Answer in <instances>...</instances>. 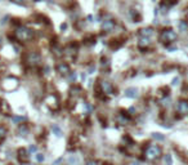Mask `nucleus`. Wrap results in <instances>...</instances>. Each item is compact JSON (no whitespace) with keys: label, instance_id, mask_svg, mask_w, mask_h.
Returning a JSON list of instances; mask_svg holds the SVG:
<instances>
[{"label":"nucleus","instance_id":"1","mask_svg":"<svg viewBox=\"0 0 188 165\" xmlns=\"http://www.w3.org/2000/svg\"><path fill=\"white\" fill-rule=\"evenodd\" d=\"M143 156L148 163H156L162 157V148L157 143H150L143 150Z\"/></svg>","mask_w":188,"mask_h":165},{"label":"nucleus","instance_id":"2","mask_svg":"<svg viewBox=\"0 0 188 165\" xmlns=\"http://www.w3.org/2000/svg\"><path fill=\"white\" fill-rule=\"evenodd\" d=\"M14 36L18 41H28L34 37V31L26 26H18L14 31Z\"/></svg>","mask_w":188,"mask_h":165},{"label":"nucleus","instance_id":"3","mask_svg":"<svg viewBox=\"0 0 188 165\" xmlns=\"http://www.w3.org/2000/svg\"><path fill=\"white\" fill-rule=\"evenodd\" d=\"M176 40V34L174 30L171 29H165L162 30V32L160 34V41L164 44H171Z\"/></svg>","mask_w":188,"mask_h":165},{"label":"nucleus","instance_id":"4","mask_svg":"<svg viewBox=\"0 0 188 165\" xmlns=\"http://www.w3.org/2000/svg\"><path fill=\"white\" fill-rule=\"evenodd\" d=\"M17 159H18L19 164H28L30 163V159H31V155L28 153L27 148L19 147V148L17 150Z\"/></svg>","mask_w":188,"mask_h":165},{"label":"nucleus","instance_id":"5","mask_svg":"<svg viewBox=\"0 0 188 165\" xmlns=\"http://www.w3.org/2000/svg\"><path fill=\"white\" fill-rule=\"evenodd\" d=\"M26 63L28 66H31V67H35V66H37L39 63H40L41 58H40V54L36 53V52H30L27 55H26Z\"/></svg>","mask_w":188,"mask_h":165},{"label":"nucleus","instance_id":"6","mask_svg":"<svg viewBox=\"0 0 188 165\" xmlns=\"http://www.w3.org/2000/svg\"><path fill=\"white\" fill-rule=\"evenodd\" d=\"M18 86V79L16 78H6L3 83V88L6 90V92H10V90H14Z\"/></svg>","mask_w":188,"mask_h":165},{"label":"nucleus","instance_id":"7","mask_svg":"<svg viewBox=\"0 0 188 165\" xmlns=\"http://www.w3.org/2000/svg\"><path fill=\"white\" fill-rule=\"evenodd\" d=\"M45 103L48 104L49 107L52 108V110H58L59 108V99L58 97L55 96V94H49V96L45 98Z\"/></svg>","mask_w":188,"mask_h":165},{"label":"nucleus","instance_id":"8","mask_svg":"<svg viewBox=\"0 0 188 165\" xmlns=\"http://www.w3.org/2000/svg\"><path fill=\"white\" fill-rule=\"evenodd\" d=\"M101 90L102 93L104 94V96H112V94H115V89H113V85L111 83L108 81V80H102L101 81Z\"/></svg>","mask_w":188,"mask_h":165},{"label":"nucleus","instance_id":"9","mask_svg":"<svg viewBox=\"0 0 188 165\" xmlns=\"http://www.w3.org/2000/svg\"><path fill=\"white\" fill-rule=\"evenodd\" d=\"M176 112L180 116H186L188 115V99H180L176 104Z\"/></svg>","mask_w":188,"mask_h":165},{"label":"nucleus","instance_id":"10","mask_svg":"<svg viewBox=\"0 0 188 165\" xmlns=\"http://www.w3.org/2000/svg\"><path fill=\"white\" fill-rule=\"evenodd\" d=\"M57 72L62 76H68L71 73V68L66 62H59L58 65H57Z\"/></svg>","mask_w":188,"mask_h":165},{"label":"nucleus","instance_id":"11","mask_svg":"<svg viewBox=\"0 0 188 165\" xmlns=\"http://www.w3.org/2000/svg\"><path fill=\"white\" fill-rule=\"evenodd\" d=\"M130 121H132V119H130V116L127 115V112L121 111L117 115V122H119L120 125H127Z\"/></svg>","mask_w":188,"mask_h":165},{"label":"nucleus","instance_id":"12","mask_svg":"<svg viewBox=\"0 0 188 165\" xmlns=\"http://www.w3.org/2000/svg\"><path fill=\"white\" fill-rule=\"evenodd\" d=\"M125 96L127 98L135 99V98L139 97V92H138L137 88H127V89H125Z\"/></svg>","mask_w":188,"mask_h":165},{"label":"nucleus","instance_id":"13","mask_svg":"<svg viewBox=\"0 0 188 165\" xmlns=\"http://www.w3.org/2000/svg\"><path fill=\"white\" fill-rule=\"evenodd\" d=\"M113 27H115V22H113L112 19H104L103 22H102V29L104 31H107V32L112 31Z\"/></svg>","mask_w":188,"mask_h":165},{"label":"nucleus","instance_id":"14","mask_svg":"<svg viewBox=\"0 0 188 165\" xmlns=\"http://www.w3.org/2000/svg\"><path fill=\"white\" fill-rule=\"evenodd\" d=\"M0 111H1V114H4V115L12 114V108H10L9 103L5 102V101H1V102H0Z\"/></svg>","mask_w":188,"mask_h":165},{"label":"nucleus","instance_id":"15","mask_svg":"<svg viewBox=\"0 0 188 165\" xmlns=\"http://www.w3.org/2000/svg\"><path fill=\"white\" fill-rule=\"evenodd\" d=\"M150 44H151L150 37H140L139 41H138V47L139 48H147L150 47Z\"/></svg>","mask_w":188,"mask_h":165},{"label":"nucleus","instance_id":"16","mask_svg":"<svg viewBox=\"0 0 188 165\" xmlns=\"http://www.w3.org/2000/svg\"><path fill=\"white\" fill-rule=\"evenodd\" d=\"M28 132H30V129H28V126H27L26 122H23V124H19V126H18V133H19L21 135H27Z\"/></svg>","mask_w":188,"mask_h":165},{"label":"nucleus","instance_id":"17","mask_svg":"<svg viewBox=\"0 0 188 165\" xmlns=\"http://www.w3.org/2000/svg\"><path fill=\"white\" fill-rule=\"evenodd\" d=\"M139 34H140V37H150L153 34V30L151 27H147V29H142L139 31Z\"/></svg>","mask_w":188,"mask_h":165},{"label":"nucleus","instance_id":"18","mask_svg":"<svg viewBox=\"0 0 188 165\" xmlns=\"http://www.w3.org/2000/svg\"><path fill=\"white\" fill-rule=\"evenodd\" d=\"M162 161H164V165H173V155L171 153L162 155Z\"/></svg>","mask_w":188,"mask_h":165},{"label":"nucleus","instance_id":"19","mask_svg":"<svg viewBox=\"0 0 188 165\" xmlns=\"http://www.w3.org/2000/svg\"><path fill=\"white\" fill-rule=\"evenodd\" d=\"M52 132H53V134H54L55 137H62V134H63V132H62V129L59 128L57 124H54V125H52Z\"/></svg>","mask_w":188,"mask_h":165},{"label":"nucleus","instance_id":"20","mask_svg":"<svg viewBox=\"0 0 188 165\" xmlns=\"http://www.w3.org/2000/svg\"><path fill=\"white\" fill-rule=\"evenodd\" d=\"M35 159H36V161L39 164H42L45 161V155L41 153V152H37V153H35Z\"/></svg>","mask_w":188,"mask_h":165},{"label":"nucleus","instance_id":"21","mask_svg":"<svg viewBox=\"0 0 188 165\" xmlns=\"http://www.w3.org/2000/svg\"><path fill=\"white\" fill-rule=\"evenodd\" d=\"M179 30L182 31V32L188 31V22H187V21H180V22H179Z\"/></svg>","mask_w":188,"mask_h":165},{"label":"nucleus","instance_id":"22","mask_svg":"<svg viewBox=\"0 0 188 165\" xmlns=\"http://www.w3.org/2000/svg\"><path fill=\"white\" fill-rule=\"evenodd\" d=\"M152 138H153L155 141H158V142L165 141V137L162 135L161 133H152Z\"/></svg>","mask_w":188,"mask_h":165},{"label":"nucleus","instance_id":"23","mask_svg":"<svg viewBox=\"0 0 188 165\" xmlns=\"http://www.w3.org/2000/svg\"><path fill=\"white\" fill-rule=\"evenodd\" d=\"M6 134H8V130H6V128H5V126H1V125H0V141L5 139Z\"/></svg>","mask_w":188,"mask_h":165},{"label":"nucleus","instance_id":"24","mask_svg":"<svg viewBox=\"0 0 188 165\" xmlns=\"http://www.w3.org/2000/svg\"><path fill=\"white\" fill-rule=\"evenodd\" d=\"M12 120H13V122H16V124H22L23 121H26V116H13Z\"/></svg>","mask_w":188,"mask_h":165},{"label":"nucleus","instance_id":"25","mask_svg":"<svg viewBox=\"0 0 188 165\" xmlns=\"http://www.w3.org/2000/svg\"><path fill=\"white\" fill-rule=\"evenodd\" d=\"M27 151H28V153H30V155H32V153L35 155V153H37V147L35 146V145H31V146L27 148Z\"/></svg>","mask_w":188,"mask_h":165},{"label":"nucleus","instance_id":"26","mask_svg":"<svg viewBox=\"0 0 188 165\" xmlns=\"http://www.w3.org/2000/svg\"><path fill=\"white\" fill-rule=\"evenodd\" d=\"M68 163H70V165H72V164H77L79 163V159H77V156L76 155H71L70 156V159H68Z\"/></svg>","mask_w":188,"mask_h":165},{"label":"nucleus","instance_id":"27","mask_svg":"<svg viewBox=\"0 0 188 165\" xmlns=\"http://www.w3.org/2000/svg\"><path fill=\"white\" fill-rule=\"evenodd\" d=\"M76 79H77V73H76V72H71V73H70V76H68V80H70V83H72V81H76Z\"/></svg>","mask_w":188,"mask_h":165},{"label":"nucleus","instance_id":"28","mask_svg":"<svg viewBox=\"0 0 188 165\" xmlns=\"http://www.w3.org/2000/svg\"><path fill=\"white\" fill-rule=\"evenodd\" d=\"M86 165H99V163L97 160H90V161H88Z\"/></svg>","mask_w":188,"mask_h":165},{"label":"nucleus","instance_id":"29","mask_svg":"<svg viewBox=\"0 0 188 165\" xmlns=\"http://www.w3.org/2000/svg\"><path fill=\"white\" fill-rule=\"evenodd\" d=\"M179 84V78H174L171 81V85H178Z\"/></svg>","mask_w":188,"mask_h":165},{"label":"nucleus","instance_id":"30","mask_svg":"<svg viewBox=\"0 0 188 165\" xmlns=\"http://www.w3.org/2000/svg\"><path fill=\"white\" fill-rule=\"evenodd\" d=\"M14 3H17V4H24V1L23 0H13Z\"/></svg>","mask_w":188,"mask_h":165},{"label":"nucleus","instance_id":"31","mask_svg":"<svg viewBox=\"0 0 188 165\" xmlns=\"http://www.w3.org/2000/svg\"><path fill=\"white\" fill-rule=\"evenodd\" d=\"M94 70H95V68H94V66H91V67L89 68V73H93V71H94Z\"/></svg>","mask_w":188,"mask_h":165},{"label":"nucleus","instance_id":"32","mask_svg":"<svg viewBox=\"0 0 188 165\" xmlns=\"http://www.w3.org/2000/svg\"><path fill=\"white\" fill-rule=\"evenodd\" d=\"M129 165H140V164L138 163V161H133V163H130Z\"/></svg>","mask_w":188,"mask_h":165},{"label":"nucleus","instance_id":"33","mask_svg":"<svg viewBox=\"0 0 188 165\" xmlns=\"http://www.w3.org/2000/svg\"><path fill=\"white\" fill-rule=\"evenodd\" d=\"M66 27H67V24L65 23V24H62V26H61V29H62V30H65V29H66Z\"/></svg>","mask_w":188,"mask_h":165},{"label":"nucleus","instance_id":"34","mask_svg":"<svg viewBox=\"0 0 188 165\" xmlns=\"http://www.w3.org/2000/svg\"><path fill=\"white\" fill-rule=\"evenodd\" d=\"M6 165H19V164H17V163H8Z\"/></svg>","mask_w":188,"mask_h":165},{"label":"nucleus","instance_id":"35","mask_svg":"<svg viewBox=\"0 0 188 165\" xmlns=\"http://www.w3.org/2000/svg\"><path fill=\"white\" fill-rule=\"evenodd\" d=\"M93 19V16H88V21H91Z\"/></svg>","mask_w":188,"mask_h":165},{"label":"nucleus","instance_id":"36","mask_svg":"<svg viewBox=\"0 0 188 165\" xmlns=\"http://www.w3.org/2000/svg\"><path fill=\"white\" fill-rule=\"evenodd\" d=\"M0 44H1V36H0Z\"/></svg>","mask_w":188,"mask_h":165},{"label":"nucleus","instance_id":"37","mask_svg":"<svg viewBox=\"0 0 188 165\" xmlns=\"http://www.w3.org/2000/svg\"><path fill=\"white\" fill-rule=\"evenodd\" d=\"M102 165H111V164H102Z\"/></svg>","mask_w":188,"mask_h":165}]
</instances>
